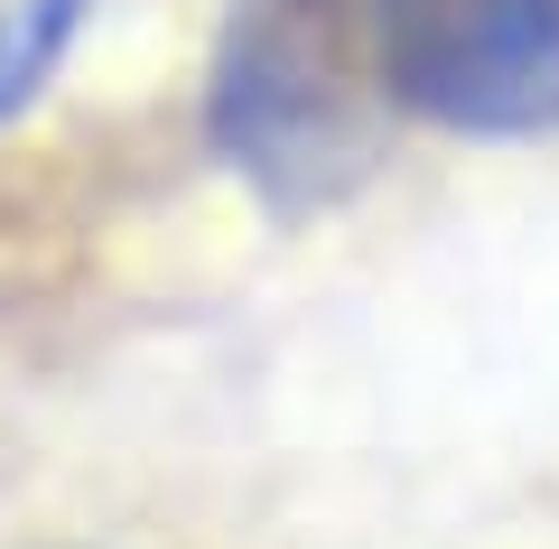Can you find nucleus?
Listing matches in <instances>:
<instances>
[{"instance_id": "f257e3e1", "label": "nucleus", "mask_w": 559, "mask_h": 549, "mask_svg": "<svg viewBox=\"0 0 559 549\" xmlns=\"http://www.w3.org/2000/svg\"><path fill=\"white\" fill-rule=\"evenodd\" d=\"M382 84L355 0H234L205 75V131L271 215H318L382 158Z\"/></svg>"}, {"instance_id": "f03ea898", "label": "nucleus", "mask_w": 559, "mask_h": 549, "mask_svg": "<svg viewBox=\"0 0 559 549\" xmlns=\"http://www.w3.org/2000/svg\"><path fill=\"white\" fill-rule=\"evenodd\" d=\"M392 112L457 140L559 131V0H364Z\"/></svg>"}, {"instance_id": "7ed1b4c3", "label": "nucleus", "mask_w": 559, "mask_h": 549, "mask_svg": "<svg viewBox=\"0 0 559 549\" xmlns=\"http://www.w3.org/2000/svg\"><path fill=\"white\" fill-rule=\"evenodd\" d=\"M94 0H0V131L38 103V84L66 65Z\"/></svg>"}]
</instances>
